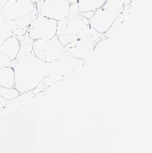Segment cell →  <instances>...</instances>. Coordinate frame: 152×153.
Here are the masks:
<instances>
[{
    "mask_svg": "<svg viewBox=\"0 0 152 153\" xmlns=\"http://www.w3.org/2000/svg\"><path fill=\"white\" fill-rule=\"evenodd\" d=\"M90 20L80 12L77 3L71 4L67 17L58 21L56 36L64 46H67L90 30Z\"/></svg>",
    "mask_w": 152,
    "mask_h": 153,
    "instance_id": "cell-3",
    "label": "cell"
},
{
    "mask_svg": "<svg viewBox=\"0 0 152 153\" xmlns=\"http://www.w3.org/2000/svg\"><path fill=\"white\" fill-rule=\"evenodd\" d=\"M85 64V61L84 59H78L67 54L58 60L51 63V74L45 79L56 81L67 78L77 74L83 68Z\"/></svg>",
    "mask_w": 152,
    "mask_h": 153,
    "instance_id": "cell-7",
    "label": "cell"
},
{
    "mask_svg": "<svg viewBox=\"0 0 152 153\" xmlns=\"http://www.w3.org/2000/svg\"><path fill=\"white\" fill-rule=\"evenodd\" d=\"M21 44L16 36L7 38L0 44V67L11 66L12 62L16 59Z\"/></svg>",
    "mask_w": 152,
    "mask_h": 153,
    "instance_id": "cell-10",
    "label": "cell"
},
{
    "mask_svg": "<svg viewBox=\"0 0 152 153\" xmlns=\"http://www.w3.org/2000/svg\"><path fill=\"white\" fill-rule=\"evenodd\" d=\"M33 1H34L36 3H40V2H42V0H33Z\"/></svg>",
    "mask_w": 152,
    "mask_h": 153,
    "instance_id": "cell-16",
    "label": "cell"
},
{
    "mask_svg": "<svg viewBox=\"0 0 152 153\" xmlns=\"http://www.w3.org/2000/svg\"><path fill=\"white\" fill-rule=\"evenodd\" d=\"M94 13V12H83V13H82V14L84 16H85V17L88 18V19L90 20V19L93 16Z\"/></svg>",
    "mask_w": 152,
    "mask_h": 153,
    "instance_id": "cell-14",
    "label": "cell"
},
{
    "mask_svg": "<svg viewBox=\"0 0 152 153\" xmlns=\"http://www.w3.org/2000/svg\"><path fill=\"white\" fill-rule=\"evenodd\" d=\"M33 52L38 59L47 63H53L67 54L57 36L48 40H34Z\"/></svg>",
    "mask_w": 152,
    "mask_h": 153,
    "instance_id": "cell-6",
    "label": "cell"
},
{
    "mask_svg": "<svg viewBox=\"0 0 152 153\" xmlns=\"http://www.w3.org/2000/svg\"><path fill=\"white\" fill-rule=\"evenodd\" d=\"M58 21L46 17L38 13L31 22L28 29V33L33 40H48L56 36Z\"/></svg>",
    "mask_w": 152,
    "mask_h": 153,
    "instance_id": "cell-8",
    "label": "cell"
},
{
    "mask_svg": "<svg viewBox=\"0 0 152 153\" xmlns=\"http://www.w3.org/2000/svg\"><path fill=\"white\" fill-rule=\"evenodd\" d=\"M21 93L15 87H4L0 86V98L3 100L11 101L21 95Z\"/></svg>",
    "mask_w": 152,
    "mask_h": 153,
    "instance_id": "cell-13",
    "label": "cell"
},
{
    "mask_svg": "<svg viewBox=\"0 0 152 153\" xmlns=\"http://www.w3.org/2000/svg\"><path fill=\"white\" fill-rule=\"evenodd\" d=\"M0 86L15 87L14 69L12 66L0 67Z\"/></svg>",
    "mask_w": 152,
    "mask_h": 153,
    "instance_id": "cell-11",
    "label": "cell"
},
{
    "mask_svg": "<svg viewBox=\"0 0 152 153\" xmlns=\"http://www.w3.org/2000/svg\"><path fill=\"white\" fill-rule=\"evenodd\" d=\"M11 66L14 69L15 88L21 94L33 91L51 74V63L38 59L33 52L16 57Z\"/></svg>",
    "mask_w": 152,
    "mask_h": 153,
    "instance_id": "cell-1",
    "label": "cell"
},
{
    "mask_svg": "<svg viewBox=\"0 0 152 153\" xmlns=\"http://www.w3.org/2000/svg\"><path fill=\"white\" fill-rule=\"evenodd\" d=\"M0 13L17 37L26 33L38 11L33 0H0Z\"/></svg>",
    "mask_w": 152,
    "mask_h": 153,
    "instance_id": "cell-2",
    "label": "cell"
},
{
    "mask_svg": "<svg viewBox=\"0 0 152 153\" xmlns=\"http://www.w3.org/2000/svg\"><path fill=\"white\" fill-rule=\"evenodd\" d=\"M70 6L67 0H42L37 3L39 14L57 21L68 16Z\"/></svg>",
    "mask_w": 152,
    "mask_h": 153,
    "instance_id": "cell-9",
    "label": "cell"
},
{
    "mask_svg": "<svg viewBox=\"0 0 152 153\" xmlns=\"http://www.w3.org/2000/svg\"><path fill=\"white\" fill-rule=\"evenodd\" d=\"M102 35L103 33L98 32L90 27L85 34L65 46L66 51L68 55L86 61V59L94 50L97 43L102 39Z\"/></svg>",
    "mask_w": 152,
    "mask_h": 153,
    "instance_id": "cell-5",
    "label": "cell"
},
{
    "mask_svg": "<svg viewBox=\"0 0 152 153\" xmlns=\"http://www.w3.org/2000/svg\"><path fill=\"white\" fill-rule=\"evenodd\" d=\"M107 0H78L77 6L81 13L95 12L106 3Z\"/></svg>",
    "mask_w": 152,
    "mask_h": 153,
    "instance_id": "cell-12",
    "label": "cell"
},
{
    "mask_svg": "<svg viewBox=\"0 0 152 153\" xmlns=\"http://www.w3.org/2000/svg\"><path fill=\"white\" fill-rule=\"evenodd\" d=\"M125 7V0H107L100 8L95 11L90 19V25L98 32L106 33L120 17Z\"/></svg>",
    "mask_w": 152,
    "mask_h": 153,
    "instance_id": "cell-4",
    "label": "cell"
},
{
    "mask_svg": "<svg viewBox=\"0 0 152 153\" xmlns=\"http://www.w3.org/2000/svg\"><path fill=\"white\" fill-rule=\"evenodd\" d=\"M68 1V3H70V4H74V3H77L78 2V0H67Z\"/></svg>",
    "mask_w": 152,
    "mask_h": 153,
    "instance_id": "cell-15",
    "label": "cell"
}]
</instances>
